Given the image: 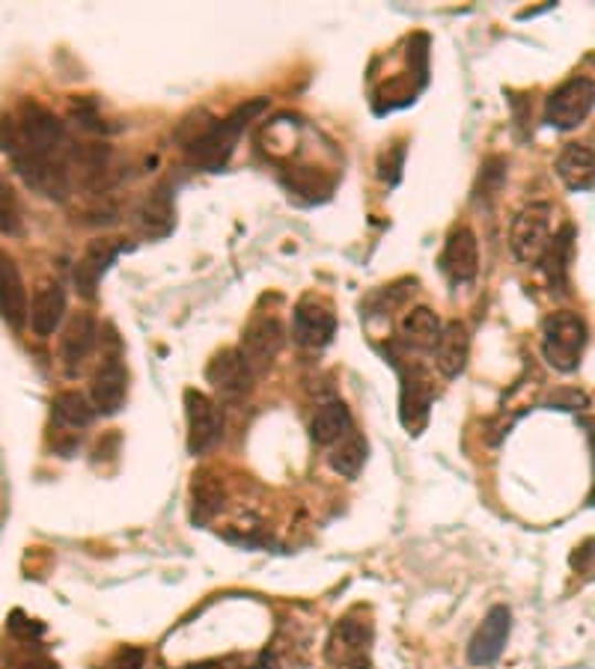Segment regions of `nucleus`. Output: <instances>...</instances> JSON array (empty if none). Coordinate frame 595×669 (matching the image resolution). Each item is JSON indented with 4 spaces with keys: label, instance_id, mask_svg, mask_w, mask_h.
<instances>
[{
    "label": "nucleus",
    "instance_id": "nucleus-1",
    "mask_svg": "<svg viewBox=\"0 0 595 669\" xmlns=\"http://www.w3.org/2000/svg\"><path fill=\"white\" fill-rule=\"evenodd\" d=\"M0 149L30 191L49 200H66L72 188V149L63 123L51 110L36 102H21L15 114H3Z\"/></svg>",
    "mask_w": 595,
    "mask_h": 669
},
{
    "label": "nucleus",
    "instance_id": "nucleus-2",
    "mask_svg": "<svg viewBox=\"0 0 595 669\" xmlns=\"http://www.w3.org/2000/svg\"><path fill=\"white\" fill-rule=\"evenodd\" d=\"M263 107H265L263 98H259V102H247V105L238 107V110L230 114L226 119H217L212 126H205L203 131H196V135L185 144L188 161L194 167H200V170H212V173L224 170V167L230 164V158H233V149L235 144H238V137L244 135L247 123H251Z\"/></svg>",
    "mask_w": 595,
    "mask_h": 669
},
{
    "label": "nucleus",
    "instance_id": "nucleus-3",
    "mask_svg": "<svg viewBox=\"0 0 595 669\" xmlns=\"http://www.w3.org/2000/svg\"><path fill=\"white\" fill-rule=\"evenodd\" d=\"M586 349V321L577 312H551L542 321V354L556 372H575Z\"/></svg>",
    "mask_w": 595,
    "mask_h": 669
},
{
    "label": "nucleus",
    "instance_id": "nucleus-4",
    "mask_svg": "<svg viewBox=\"0 0 595 669\" xmlns=\"http://www.w3.org/2000/svg\"><path fill=\"white\" fill-rule=\"evenodd\" d=\"M548 244H551V205H524L509 226V251L521 265H536L542 263Z\"/></svg>",
    "mask_w": 595,
    "mask_h": 669
},
{
    "label": "nucleus",
    "instance_id": "nucleus-5",
    "mask_svg": "<svg viewBox=\"0 0 595 669\" xmlns=\"http://www.w3.org/2000/svg\"><path fill=\"white\" fill-rule=\"evenodd\" d=\"M595 107V81L575 75L548 96L545 123L556 131H572L584 123Z\"/></svg>",
    "mask_w": 595,
    "mask_h": 669
},
{
    "label": "nucleus",
    "instance_id": "nucleus-6",
    "mask_svg": "<svg viewBox=\"0 0 595 669\" xmlns=\"http://www.w3.org/2000/svg\"><path fill=\"white\" fill-rule=\"evenodd\" d=\"M284 325L277 316H256L242 337V358L254 375H265L284 349Z\"/></svg>",
    "mask_w": 595,
    "mask_h": 669
},
{
    "label": "nucleus",
    "instance_id": "nucleus-7",
    "mask_svg": "<svg viewBox=\"0 0 595 669\" xmlns=\"http://www.w3.org/2000/svg\"><path fill=\"white\" fill-rule=\"evenodd\" d=\"M185 414H188V453L203 456L221 440L224 432V414L212 399L200 390H185Z\"/></svg>",
    "mask_w": 595,
    "mask_h": 669
},
{
    "label": "nucleus",
    "instance_id": "nucleus-8",
    "mask_svg": "<svg viewBox=\"0 0 595 669\" xmlns=\"http://www.w3.org/2000/svg\"><path fill=\"white\" fill-rule=\"evenodd\" d=\"M89 399H93V407L96 414H119L123 405L128 399V369L119 358V351H108L102 363H98L96 375H93V384H89Z\"/></svg>",
    "mask_w": 595,
    "mask_h": 669
},
{
    "label": "nucleus",
    "instance_id": "nucleus-9",
    "mask_svg": "<svg viewBox=\"0 0 595 669\" xmlns=\"http://www.w3.org/2000/svg\"><path fill=\"white\" fill-rule=\"evenodd\" d=\"M400 369V420L402 426L408 428L411 435H419L423 428H426V420H429V405H432V381L426 379V372L417 367V363H411V367Z\"/></svg>",
    "mask_w": 595,
    "mask_h": 669
},
{
    "label": "nucleus",
    "instance_id": "nucleus-10",
    "mask_svg": "<svg viewBox=\"0 0 595 669\" xmlns=\"http://www.w3.org/2000/svg\"><path fill=\"white\" fill-rule=\"evenodd\" d=\"M337 333V312L328 301L319 298H304L295 307L293 337L304 349H325Z\"/></svg>",
    "mask_w": 595,
    "mask_h": 669
},
{
    "label": "nucleus",
    "instance_id": "nucleus-11",
    "mask_svg": "<svg viewBox=\"0 0 595 669\" xmlns=\"http://www.w3.org/2000/svg\"><path fill=\"white\" fill-rule=\"evenodd\" d=\"M205 379L221 399H242L254 390V372L238 349H221L205 367Z\"/></svg>",
    "mask_w": 595,
    "mask_h": 669
},
{
    "label": "nucleus",
    "instance_id": "nucleus-12",
    "mask_svg": "<svg viewBox=\"0 0 595 669\" xmlns=\"http://www.w3.org/2000/svg\"><path fill=\"white\" fill-rule=\"evenodd\" d=\"M509 630H512V613H509V607H503V604L491 607L486 619H482V625L477 628V634L470 637V646H468L470 663H474V667H488V663H495V660L503 655V649H507Z\"/></svg>",
    "mask_w": 595,
    "mask_h": 669
},
{
    "label": "nucleus",
    "instance_id": "nucleus-13",
    "mask_svg": "<svg viewBox=\"0 0 595 669\" xmlns=\"http://www.w3.org/2000/svg\"><path fill=\"white\" fill-rule=\"evenodd\" d=\"M126 251L128 244L119 242V238H96V242H89L84 256H81L78 268H75V286H78L81 295L93 298L102 277L110 272V265L117 263Z\"/></svg>",
    "mask_w": 595,
    "mask_h": 669
},
{
    "label": "nucleus",
    "instance_id": "nucleus-14",
    "mask_svg": "<svg viewBox=\"0 0 595 669\" xmlns=\"http://www.w3.org/2000/svg\"><path fill=\"white\" fill-rule=\"evenodd\" d=\"M440 272L453 283H470L479 272V244L470 226H459L447 235L440 253Z\"/></svg>",
    "mask_w": 595,
    "mask_h": 669
},
{
    "label": "nucleus",
    "instance_id": "nucleus-15",
    "mask_svg": "<svg viewBox=\"0 0 595 669\" xmlns=\"http://www.w3.org/2000/svg\"><path fill=\"white\" fill-rule=\"evenodd\" d=\"M0 319L21 330L30 321L28 289L21 280V272L10 253L0 251Z\"/></svg>",
    "mask_w": 595,
    "mask_h": 669
},
{
    "label": "nucleus",
    "instance_id": "nucleus-16",
    "mask_svg": "<svg viewBox=\"0 0 595 669\" xmlns=\"http://www.w3.org/2000/svg\"><path fill=\"white\" fill-rule=\"evenodd\" d=\"M96 319H93L89 312H75V316L68 319L63 337H60V360H63L68 375H75V372L84 367V360L96 349Z\"/></svg>",
    "mask_w": 595,
    "mask_h": 669
},
{
    "label": "nucleus",
    "instance_id": "nucleus-17",
    "mask_svg": "<svg viewBox=\"0 0 595 669\" xmlns=\"http://www.w3.org/2000/svg\"><path fill=\"white\" fill-rule=\"evenodd\" d=\"M372 643V622L361 619L358 613L342 616L331 630V640H328V660L331 663H342V660H352L366 655V646Z\"/></svg>",
    "mask_w": 595,
    "mask_h": 669
},
{
    "label": "nucleus",
    "instance_id": "nucleus-18",
    "mask_svg": "<svg viewBox=\"0 0 595 669\" xmlns=\"http://www.w3.org/2000/svg\"><path fill=\"white\" fill-rule=\"evenodd\" d=\"M135 226L137 233L147 235L152 242L173 233V226H177V209H173V197H170L167 188L149 191L147 200L137 205Z\"/></svg>",
    "mask_w": 595,
    "mask_h": 669
},
{
    "label": "nucleus",
    "instance_id": "nucleus-19",
    "mask_svg": "<svg viewBox=\"0 0 595 669\" xmlns=\"http://www.w3.org/2000/svg\"><path fill=\"white\" fill-rule=\"evenodd\" d=\"M470 333L465 321H447L440 330V340L435 346V369L444 379H459L468 367Z\"/></svg>",
    "mask_w": 595,
    "mask_h": 669
},
{
    "label": "nucleus",
    "instance_id": "nucleus-20",
    "mask_svg": "<svg viewBox=\"0 0 595 669\" xmlns=\"http://www.w3.org/2000/svg\"><path fill=\"white\" fill-rule=\"evenodd\" d=\"M556 179L569 191H589L595 188V149L584 144L563 146V152L554 161Z\"/></svg>",
    "mask_w": 595,
    "mask_h": 669
},
{
    "label": "nucleus",
    "instance_id": "nucleus-21",
    "mask_svg": "<svg viewBox=\"0 0 595 669\" xmlns=\"http://www.w3.org/2000/svg\"><path fill=\"white\" fill-rule=\"evenodd\" d=\"M66 316V289L60 283H45L30 304V328L36 337H51Z\"/></svg>",
    "mask_w": 595,
    "mask_h": 669
},
{
    "label": "nucleus",
    "instance_id": "nucleus-22",
    "mask_svg": "<svg viewBox=\"0 0 595 669\" xmlns=\"http://www.w3.org/2000/svg\"><path fill=\"white\" fill-rule=\"evenodd\" d=\"M349 428H352V411L346 402L340 399H333V402H325L319 411H316V417L310 423V437L319 446H331L337 444L340 437L349 435Z\"/></svg>",
    "mask_w": 595,
    "mask_h": 669
},
{
    "label": "nucleus",
    "instance_id": "nucleus-23",
    "mask_svg": "<svg viewBox=\"0 0 595 669\" xmlns=\"http://www.w3.org/2000/svg\"><path fill=\"white\" fill-rule=\"evenodd\" d=\"M440 319L435 316V310L429 307H414V310L402 319V342L408 346V349L417 351H435L440 340Z\"/></svg>",
    "mask_w": 595,
    "mask_h": 669
},
{
    "label": "nucleus",
    "instance_id": "nucleus-24",
    "mask_svg": "<svg viewBox=\"0 0 595 669\" xmlns=\"http://www.w3.org/2000/svg\"><path fill=\"white\" fill-rule=\"evenodd\" d=\"M54 420L66 428H87L96 420V407L93 399L78 393V390H66L54 399Z\"/></svg>",
    "mask_w": 595,
    "mask_h": 669
},
{
    "label": "nucleus",
    "instance_id": "nucleus-25",
    "mask_svg": "<svg viewBox=\"0 0 595 669\" xmlns=\"http://www.w3.org/2000/svg\"><path fill=\"white\" fill-rule=\"evenodd\" d=\"M572 238H575V230L566 226L563 233L551 238L548 244L545 256H542V268H545L548 280L554 289L566 286V272H569V256H572Z\"/></svg>",
    "mask_w": 595,
    "mask_h": 669
},
{
    "label": "nucleus",
    "instance_id": "nucleus-26",
    "mask_svg": "<svg viewBox=\"0 0 595 669\" xmlns=\"http://www.w3.org/2000/svg\"><path fill=\"white\" fill-rule=\"evenodd\" d=\"M366 456H370L366 440H363L361 435H349L346 437V444H340L333 449L331 467L340 476H346V479H354V476L363 470V465H366Z\"/></svg>",
    "mask_w": 595,
    "mask_h": 669
},
{
    "label": "nucleus",
    "instance_id": "nucleus-27",
    "mask_svg": "<svg viewBox=\"0 0 595 669\" xmlns=\"http://www.w3.org/2000/svg\"><path fill=\"white\" fill-rule=\"evenodd\" d=\"M0 233L19 235L21 233V205L19 197L7 182V176L0 173Z\"/></svg>",
    "mask_w": 595,
    "mask_h": 669
},
{
    "label": "nucleus",
    "instance_id": "nucleus-28",
    "mask_svg": "<svg viewBox=\"0 0 595 669\" xmlns=\"http://www.w3.org/2000/svg\"><path fill=\"white\" fill-rule=\"evenodd\" d=\"M221 503H224V491H221V486H217L215 479H203V482H196L194 486V521L196 524L209 521V518L221 509Z\"/></svg>",
    "mask_w": 595,
    "mask_h": 669
},
{
    "label": "nucleus",
    "instance_id": "nucleus-29",
    "mask_svg": "<svg viewBox=\"0 0 595 669\" xmlns=\"http://www.w3.org/2000/svg\"><path fill=\"white\" fill-rule=\"evenodd\" d=\"M7 630H10L12 637H19V640L33 643V640H40L42 634H45V625L36 619H30L24 610H12L10 619H7Z\"/></svg>",
    "mask_w": 595,
    "mask_h": 669
},
{
    "label": "nucleus",
    "instance_id": "nucleus-30",
    "mask_svg": "<svg viewBox=\"0 0 595 669\" xmlns=\"http://www.w3.org/2000/svg\"><path fill=\"white\" fill-rule=\"evenodd\" d=\"M144 649H137V646H123V649L110 658L108 669H144Z\"/></svg>",
    "mask_w": 595,
    "mask_h": 669
},
{
    "label": "nucleus",
    "instance_id": "nucleus-31",
    "mask_svg": "<svg viewBox=\"0 0 595 669\" xmlns=\"http://www.w3.org/2000/svg\"><path fill=\"white\" fill-rule=\"evenodd\" d=\"M548 407H554V411H581L586 407V396L584 393H577V390H563V393H554V396L548 399Z\"/></svg>",
    "mask_w": 595,
    "mask_h": 669
},
{
    "label": "nucleus",
    "instance_id": "nucleus-32",
    "mask_svg": "<svg viewBox=\"0 0 595 669\" xmlns=\"http://www.w3.org/2000/svg\"><path fill=\"white\" fill-rule=\"evenodd\" d=\"M12 669H57V663H54L51 658H36V655H33V658L15 660V663H12Z\"/></svg>",
    "mask_w": 595,
    "mask_h": 669
},
{
    "label": "nucleus",
    "instance_id": "nucleus-33",
    "mask_svg": "<svg viewBox=\"0 0 595 669\" xmlns=\"http://www.w3.org/2000/svg\"><path fill=\"white\" fill-rule=\"evenodd\" d=\"M244 669H277V660H274L272 651H263V655H259L251 667H244Z\"/></svg>",
    "mask_w": 595,
    "mask_h": 669
},
{
    "label": "nucleus",
    "instance_id": "nucleus-34",
    "mask_svg": "<svg viewBox=\"0 0 595 669\" xmlns=\"http://www.w3.org/2000/svg\"><path fill=\"white\" fill-rule=\"evenodd\" d=\"M337 669H372V663H370V658H366V655H361V658L342 660V663H337Z\"/></svg>",
    "mask_w": 595,
    "mask_h": 669
}]
</instances>
